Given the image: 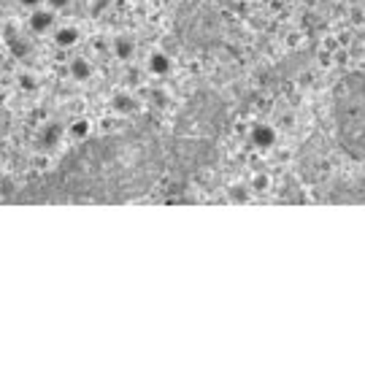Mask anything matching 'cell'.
<instances>
[{"label":"cell","mask_w":365,"mask_h":365,"mask_svg":"<svg viewBox=\"0 0 365 365\" xmlns=\"http://www.w3.org/2000/svg\"><path fill=\"white\" fill-rule=\"evenodd\" d=\"M336 122L341 144L365 157V73H349L336 87Z\"/></svg>","instance_id":"6da1fadb"},{"label":"cell","mask_w":365,"mask_h":365,"mask_svg":"<svg viewBox=\"0 0 365 365\" xmlns=\"http://www.w3.org/2000/svg\"><path fill=\"white\" fill-rule=\"evenodd\" d=\"M146 71L157 78H165L170 71H173V60H170L165 52H160V49H157V52H152L149 57H146Z\"/></svg>","instance_id":"7a4b0ae2"},{"label":"cell","mask_w":365,"mask_h":365,"mask_svg":"<svg viewBox=\"0 0 365 365\" xmlns=\"http://www.w3.org/2000/svg\"><path fill=\"white\" fill-rule=\"evenodd\" d=\"M252 144L257 146V149H271L276 144V130L271 125H257L252 130Z\"/></svg>","instance_id":"3957f363"},{"label":"cell","mask_w":365,"mask_h":365,"mask_svg":"<svg viewBox=\"0 0 365 365\" xmlns=\"http://www.w3.org/2000/svg\"><path fill=\"white\" fill-rule=\"evenodd\" d=\"M252 187H255V190H265V187H268V179H265V176H257V179L252 182Z\"/></svg>","instance_id":"277c9868"}]
</instances>
